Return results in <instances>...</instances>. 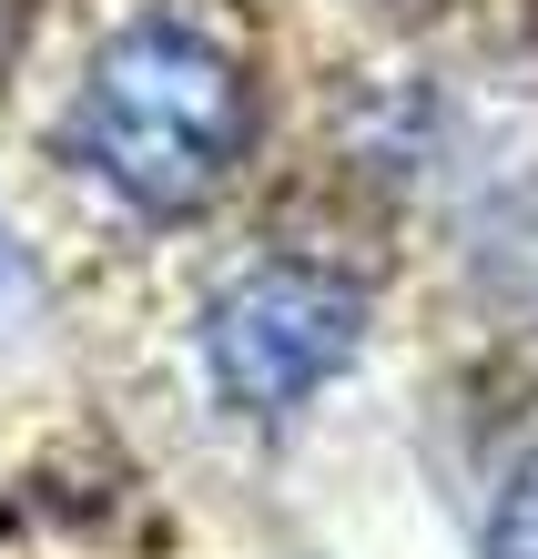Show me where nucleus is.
Segmentation results:
<instances>
[{
	"instance_id": "obj_1",
	"label": "nucleus",
	"mask_w": 538,
	"mask_h": 559,
	"mask_svg": "<svg viewBox=\"0 0 538 559\" xmlns=\"http://www.w3.org/2000/svg\"><path fill=\"white\" fill-rule=\"evenodd\" d=\"M254 61L224 21H204L193 0H153L132 11L82 72V174L143 224H183L234 193V174L254 163Z\"/></svg>"
},
{
	"instance_id": "obj_2",
	"label": "nucleus",
	"mask_w": 538,
	"mask_h": 559,
	"mask_svg": "<svg viewBox=\"0 0 538 559\" xmlns=\"http://www.w3.org/2000/svg\"><path fill=\"white\" fill-rule=\"evenodd\" d=\"M366 285L346 265H315V254H264V265L224 275L193 316V356H204V386L224 417L244 427H285L306 417L325 386L356 377L366 356Z\"/></svg>"
},
{
	"instance_id": "obj_3",
	"label": "nucleus",
	"mask_w": 538,
	"mask_h": 559,
	"mask_svg": "<svg viewBox=\"0 0 538 559\" xmlns=\"http://www.w3.org/2000/svg\"><path fill=\"white\" fill-rule=\"evenodd\" d=\"M488 559H538V448L509 457V478L488 499Z\"/></svg>"
},
{
	"instance_id": "obj_4",
	"label": "nucleus",
	"mask_w": 538,
	"mask_h": 559,
	"mask_svg": "<svg viewBox=\"0 0 538 559\" xmlns=\"http://www.w3.org/2000/svg\"><path fill=\"white\" fill-rule=\"evenodd\" d=\"M0 306H11V235H0Z\"/></svg>"
}]
</instances>
